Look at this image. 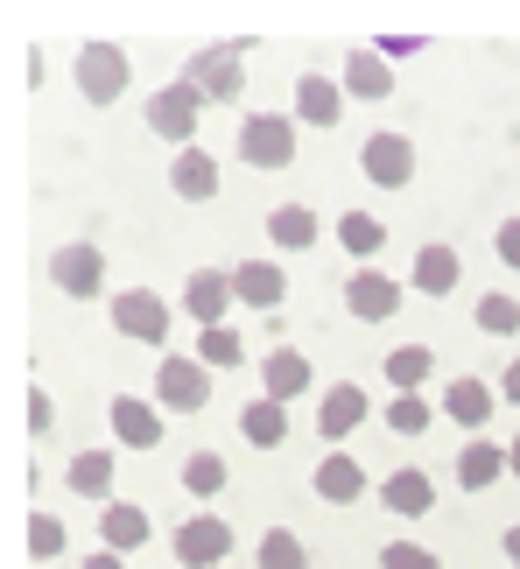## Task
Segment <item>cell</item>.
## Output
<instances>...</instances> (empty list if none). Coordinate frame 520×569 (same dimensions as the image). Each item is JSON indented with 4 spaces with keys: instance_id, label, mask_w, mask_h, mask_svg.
Listing matches in <instances>:
<instances>
[{
    "instance_id": "obj_1",
    "label": "cell",
    "mask_w": 520,
    "mask_h": 569,
    "mask_svg": "<svg viewBox=\"0 0 520 569\" xmlns=\"http://www.w3.org/2000/svg\"><path fill=\"white\" fill-rule=\"evenodd\" d=\"M198 120H204V92L190 78L162 84V92L148 99V127H156L162 141H177V148H198Z\"/></svg>"
},
{
    "instance_id": "obj_2",
    "label": "cell",
    "mask_w": 520,
    "mask_h": 569,
    "mask_svg": "<svg viewBox=\"0 0 520 569\" xmlns=\"http://www.w3.org/2000/svg\"><path fill=\"white\" fill-rule=\"evenodd\" d=\"M127 78H134V63H127L120 42H84L78 50V92L92 106H113L127 92Z\"/></svg>"
},
{
    "instance_id": "obj_3",
    "label": "cell",
    "mask_w": 520,
    "mask_h": 569,
    "mask_svg": "<svg viewBox=\"0 0 520 569\" xmlns=\"http://www.w3.org/2000/svg\"><path fill=\"white\" fill-rule=\"evenodd\" d=\"M240 162H253V169H289L296 162V120L247 113L240 120Z\"/></svg>"
},
{
    "instance_id": "obj_4",
    "label": "cell",
    "mask_w": 520,
    "mask_h": 569,
    "mask_svg": "<svg viewBox=\"0 0 520 569\" xmlns=\"http://www.w3.org/2000/svg\"><path fill=\"white\" fill-rule=\"evenodd\" d=\"M50 281L71 302H92V296H106V253L92 247V239H71V247L50 253Z\"/></svg>"
},
{
    "instance_id": "obj_5",
    "label": "cell",
    "mask_w": 520,
    "mask_h": 569,
    "mask_svg": "<svg viewBox=\"0 0 520 569\" xmlns=\"http://www.w3.org/2000/svg\"><path fill=\"white\" fill-rule=\"evenodd\" d=\"M156 393H162L169 415H198V408L211 401V366H204V359L162 352V366H156Z\"/></svg>"
},
{
    "instance_id": "obj_6",
    "label": "cell",
    "mask_w": 520,
    "mask_h": 569,
    "mask_svg": "<svg viewBox=\"0 0 520 569\" xmlns=\"http://www.w3.org/2000/svg\"><path fill=\"white\" fill-rule=\"evenodd\" d=\"M183 78L198 84L204 99H219V106H240V99H247V63H240V42H226V50H198Z\"/></svg>"
},
{
    "instance_id": "obj_7",
    "label": "cell",
    "mask_w": 520,
    "mask_h": 569,
    "mask_svg": "<svg viewBox=\"0 0 520 569\" xmlns=\"http://www.w3.org/2000/svg\"><path fill=\"white\" fill-rule=\"evenodd\" d=\"M226 556H232V520L190 513L183 528H177V562H183V569H219Z\"/></svg>"
},
{
    "instance_id": "obj_8",
    "label": "cell",
    "mask_w": 520,
    "mask_h": 569,
    "mask_svg": "<svg viewBox=\"0 0 520 569\" xmlns=\"http://www.w3.org/2000/svg\"><path fill=\"white\" fill-rule=\"evenodd\" d=\"M359 169H366V183H380V190L416 183V141L408 134H373L359 148Z\"/></svg>"
},
{
    "instance_id": "obj_9",
    "label": "cell",
    "mask_w": 520,
    "mask_h": 569,
    "mask_svg": "<svg viewBox=\"0 0 520 569\" xmlns=\"http://www.w3.org/2000/svg\"><path fill=\"white\" fill-rule=\"evenodd\" d=\"M344 310H352L359 323H394L401 317V281L380 274V268H359L352 281H344Z\"/></svg>"
},
{
    "instance_id": "obj_10",
    "label": "cell",
    "mask_w": 520,
    "mask_h": 569,
    "mask_svg": "<svg viewBox=\"0 0 520 569\" xmlns=\"http://www.w3.org/2000/svg\"><path fill=\"white\" fill-rule=\"evenodd\" d=\"M113 323H120L134 345H169V302L148 296V289H120V296H113Z\"/></svg>"
},
{
    "instance_id": "obj_11",
    "label": "cell",
    "mask_w": 520,
    "mask_h": 569,
    "mask_svg": "<svg viewBox=\"0 0 520 569\" xmlns=\"http://www.w3.org/2000/svg\"><path fill=\"white\" fill-rule=\"evenodd\" d=\"M366 415H373V401H366V387H352V380H338L331 393L317 401V429H323V443H344Z\"/></svg>"
},
{
    "instance_id": "obj_12",
    "label": "cell",
    "mask_w": 520,
    "mask_h": 569,
    "mask_svg": "<svg viewBox=\"0 0 520 569\" xmlns=\"http://www.w3.org/2000/svg\"><path fill=\"white\" fill-rule=\"evenodd\" d=\"M344 120V84H331L323 71L296 78V127H338Z\"/></svg>"
},
{
    "instance_id": "obj_13",
    "label": "cell",
    "mask_w": 520,
    "mask_h": 569,
    "mask_svg": "<svg viewBox=\"0 0 520 569\" xmlns=\"http://www.w3.org/2000/svg\"><path fill=\"white\" fill-rule=\"evenodd\" d=\"M226 302H240L232 296V274H219V268H198L183 281V310L198 317V331H211V323H226Z\"/></svg>"
},
{
    "instance_id": "obj_14",
    "label": "cell",
    "mask_w": 520,
    "mask_h": 569,
    "mask_svg": "<svg viewBox=\"0 0 520 569\" xmlns=\"http://www.w3.org/2000/svg\"><path fill=\"white\" fill-rule=\"evenodd\" d=\"M148 535H156V528H148V513L134 507V499H106V513H99V549L134 556Z\"/></svg>"
},
{
    "instance_id": "obj_15",
    "label": "cell",
    "mask_w": 520,
    "mask_h": 569,
    "mask_svg": "<svg viewBox=\"0 0 520 569\" xmlns=\"http://www.w3.org/2000/svg\"><path fill=\"white\" fill-rule=\"evenodd\" d=\"M169 190H177L183 204H211V197H219V162H211L204 148H177V169H169Z\"/></svg>"
},
{
    "instance_id": "obj_16",
    "label": "cell",
    "mask_w": 520,
    "mask_h": 569,
    "mask_svg": "<svg viewBox=\"0 0 520 569\" xmlns=\"http://www.w3.org/2000/svg\"><path fill=\"white\" fill-rule=\"evenodd\" d=\"M492 408H500V393H492L486 380H471V373L443 387V415H450L458 429H486V422H492Z\"/></svg>"
},
{
    "instance_id": "obj_17",
    "label": "cell",
    "mask_w": 520,
    "mask_h": 569,
    "mask_svg": "<svg viewBox=\"0 0 520 569\" xmlns=\"http://www.w3.org/2000/svg\"><path fill=\"white\" fill-rule=\"evenodd\" d=\"M232 296L274 317L281 296H289V281H281V268H268V260H240V268H232Z\"/></svg>"
},
{
    "instance_id": "obj_18",
    "label": "cell",
    "mask_w": 520,
    "mask_h": 569,
    "mask_svg": "<svg viewBox=\"0 0 520 569\" xmlns=\"http://www.w3.org/2000/svg\"><path fill=\"white\" fill-rule=\"evenodd\" d=\"M380 507L401 513V520H422V513H437V486H429L422 471H394V478L380 486Z\"/></svg>"
},
{
    "instance_id": "obj_19",
    "label": "cell",
    "mask_w": 520,
    "mask_h": 569,
    "mask_svg": "<svg viewBox=\"0 0 520 569\" xmlns=\"http://www.w3.org/2000/svg\"><path fill=\"white\" fill-rule=\"evenodd\" d=\"M113 436L127 450H156L162 443V415L148 401H134V393H120V401H113Z\"/></svg>"
},
{
    "instance_id": "obj_20",
    "label": "cell",
    "mask_w": 520,
    "mask_h": 569,
    "mask_svg": "<svg viewBox=\"0 0 520 569\" xmlns=\"http://www.w3.org/2000/svg\"><path fill=\"white\" fill-rule=\"evenodd\" d=\"M310 486H317V499H331V507H352V499H366V471H359V457H323V465H317V478H310Z\"/></svg>"
},
{
    "instance_id": "obj_21",
    "label": "cell",
    "mask_w": 520,
    "mask_h": 569,
    "mask_svg": "<svg viewBox=\"0 0 520 569\" xmlns=\"http://www.w3.org/2000/svg\"><path fill=\"white\" fill-rule=\"evenodd\" d=\"M310 359L302 352H289V345H281V352H268V366H260V387H268V401H296V393H310Z\"/></svg>"
},
{
    "instance_id": "obj_22",
    "label": "cell",
    "mask_w": 520,
    "mask_h": 569,
    "mask_svg": "<svg viewBox=\"0 0 520 569\" xmlns=\"http://www.w3.org/2000/svg\"><path fill=\"white\" fill-rule=\"evenodd\" d=\"M338 84H344V99H387V92H394V71L380 63V50H352Z\"/></svg>"
},
{
    "instance_id": "obj_23",
    "label": "cell",
    "mask_w": 520,
    "mask_h": 569,
    "mask_svg": "<svg viewBox=\"0 0 520 569\" xmlns=\"http://www.w3.org/2000/svg\"><path fill=\"white\" fill-rule=\"evenodd\" d=\"M240 436L253 450H281V443H289V401H247Z\"/></svg>"
},
{
    "instance_id": "obj_24",
    "label": "cell",
    "mask_w": 520,
    "mask_h": 569,
    "mask_svg": "<svg viewBox=\"0 0 520 569\" xmlns=\"http://www.w3.org/2000/svg\"><path fill=\"white\" fill-rule=\"evenodd\" d=\"M268 239L281 253H310L317 247V211L310 204H281V211H268Z\"/></svg>"
},
{
    "instance_id": "obj_25",
    "label": "cell",
    "mask_w": 520,
    "mask_h": 569,
    "mask_svg": "<svg viewBox=\"0 0 520 569\" xmlns=\"http://www.w3.org/2000/svg\"><path fill=\"white\" fill-rule=\"evenodd\" d=\"M500 471H507V450L486 443V436H471V443L458 450V486H464V492H486Z\"/></svg>"
},
{
    "instance_id": "obj_26",
    "label": "cell",
    "mask_w": 520,
    "mask_h": 569,
    "mask_svg": "<svg viewBox=\"0 0 520 569\" xmlns=\"http://www.w3.org/2000/svg\"><path fill=\"white\" fill-rule=\"evenodd\" d=\"M458 274H464V260L450 253V247H422V253H416V289H422V296L443 302L450 289H458Z\"/></svg>"
},
{
    "instance_id": "obj_27",
    "label": "cell",
    "mask_w": 520,
    "mask_h": 569,
    "mask_svg": "<svg viewBox=\"0 0 520 569\" xmlns=\"http://www.w3.org/2000/svg\"><path fill=\"white\" fill-rule=\"evenodd\" d=\"M338 247L352 253V260H366V268H373V253L387 247V226H380L373 211H344V218H338Z\"/></svg>"
},
{
    "instance_id": "obj_28",
    "label": "cell",
    "mask_w": 520,
    "mask_h": 569,
    "mask_svg": "<svg viewBox=\"0 0 520 569\" xmlns=\"http://www.w3.org/2000/svg\"><path fill=\"white\" fill-rule=\"evenodd\" d=\"M226 478H232V471H226L219 450H190V457H183V492H190V499H219Z\"/></svg>"
},
{
    "instance_id": "obj_29",
    "label": "cell",
    "mask_w": 520,
    "mask_h": 569,
    "mask_svg": "<svg viewBox=\"0 0 520 569\" xmlns=\"http://www.w3.org/2000/svg\"><path fill=\"white\" fill-rule=\"evenodd\" d=\"M71 492L78 499H113V457H106V450H78L71 457Z\"/></svg>"
},
{
    "instance_id": "obj_30",
    "label": "cell",
    "mask_w": 520,
    "mask_h": 569,
    "mask_svg": "<svg viewBox=\"0 0 520 569\" xmlns=\"http://www.w3.org/2000/svg\"><path fill=\"white\" fill-rule=\"evenodd\" d=\"M429 373H437V352H429V345H401V352H387V380H394L401 393H416Z\"/></svg>"
},
{
    "instance_id": "obj_31",
    "label": "cell",
    "mask_w": 520,
    "mask_h": 569,
    "mask_svg": "<svg viewBox=\"0 0 520 569\" xmlns=\"http://www.w3.org/2000/svg\"><path fill=\"white\" fill-rule=\"evenodd\" d=\"M198 359L219 366V373H232V366H247V345H240L232 323H211V331H198Z\"/></svg>"
},
{
    "instance_id": "obj_32",
    "label": "cell",
    "mask_w": 520,
    "mask_h": 569,
    "mask_svg": "<svg viewBox=\"0 0 520 569\" xmlns=\"http://www.w3.org/2000/svg\"><path fill=\"white\" fill-rule=\"evenodd\" d=\"M479 331H486V338H513V331H520V296H507V289L479 296Z\"/></svg>"
},
{
    "instance_id": "obj_33",
    "label": "cell",
    "mask_w": 520,
    "mask_h": 569,
    "mask_svg": "<svg viewBox=\"0 0 520 569\" xmlns=\"http://www.w3.org/2000/svg\"><path fill=\"white\" fill-rule=\"evenodd\" d=\"M429 422H437V408H429L422 393H394V401H387V429L394 436H422Z\"/></svg>"
},
{
    "instance_id": "obj_34",
    "label": "cell",
    "mask_w": 520,
    "mask_h": 569,
    "mask_svg": "<svg viewBox=\"0 0 520 569\" xmlns=\"http://www.w3.org/2000/svg\"><path fill=\"white\" fill-rule=\"evenodd\" d=\"M260 569H310V556H302V541L289 528H268L260 535Z\"/></svg>"
},
{
    "instance_id": "obj_35",
    "label": "cell",
    "mask_w": 520,
    "mask_h": 569,
    "mask_svg": "<svg viewBox=\"0 0 520 569\" xmlns=\"http://www.w3.org/2000/svg\"><path fill=\"white\" fill-rule=\"evenodd\" d=\"M29 556H36V562H57V556H63V520H57V513H36V520H29Z\"/></svg>"
},
{
    "instance_id": "obj_36",
    "label": "cell",
    "mask_w": 520,
    "mask_h": 569,
    "mask_svg": "<svg viewBox=\"0 0 520 569\" xmlns=\"http://www.w3.org/2000/svg\"><path fill=\"white\" fill-rule=\"evenodd\" d=\"M380 569H443V562L429 556L422 541H387V549H380Z\"/></svg>"
},
{
    "instance_id": "obj_37",
    "label": "cell",
    "mask_w": 520,
    "mask_h": 569,
    "mask_svg": "<svg viewBox=\"0 0 520 569\" xmlns=\"http://www.w3.org/2000/svg\"><path fill=\"white\" fill-rule=\"evenodd\" d=\"M29 429H36V436H50V429H57V401H50V387H36V393H29Z\"/></svg>"
},
{
    "instance_id": "obj_38",
    "label": "cell",
    "mask_w": 520,
    "mask_h": 569,
    "mask_svg": "<svg viewBox=\"0 0 520 569\" xmlns=\"http://www.w3.org/2000/svg\"><path fill=\"white\" fill-rule=\"evenodd\" d=\"M492 247H500V260H507V268L520 274V218H507V226L492 232Z\"/></svg>"
},
{
    "instance_id": "obj_39",
    "label": "cell",
    "mask_w": 520,
    "mask_h": 569,
    "mask_svg": "<svg viewBox=\"0 0 520 569\" xmlns=\"http://www.w3.org/2000/svg\"><path fill=\"white\" fill-rule=\"evenodd\" d=\"M416 50H422V36H387L380 42V57H416Z\"/></svg>"
},
{
    "instance_id": "obj_40",
    "label": "cell",
    "mask_w": 520,
    "mask_h": 569,
    "mask_svg": "<svg viewBox=\"0 0 520 569\" xmlns=\"http://www.w3.org/2000/svg\"><path fill=\"white\" fill-rule=\"evenodd\" d=\"M500 393H507V401H513V408H520V359H513V366H507V380H500Z\"/></svg>"
},
{
    "instance_id": "obj_41",
    "label": "cell",
    "mask_w": 520,
    "mask_h": 569,
    "mask_svg": "<svg viewBox=\"0 0 520 569\" xmlns=\"http://www.w3.org/2000/svg\"><path fill=\"white\" fill-rule=\"evenodd\" d=\"M84 569H127V562H120L113 549H99V556H84Z\"/></svg>"
},
{
    "instance_id": "obj_42",
    "label": "cell",
    "mask_w": 520,
    "mask_h": 569,
    "mask_svg": "<svg viewBox=\"0 0 520 569\" xmlns=\"http://www.w3.org/2000/svg\"><path fill=\"white\" fill-rule=\"evenodd\" d=\"M507 556H513V569H520V520L507 528Z\"/></svg>"
},
{
    "instance_id": "obj_43",
    "label": "cell",
    "mask_w": 520,
    "mask_h": 569,
    "mask_svg": "<svg viewBox=\"0 0 520 569\" xmlns=\"http://www.w3.org/2000/svg\"><path fill=\"white\" fill-rule=\"evenodd\" d=\"M507 471L520 478V436H513V443H507Z\"/></svg>"
}]
</instances>
